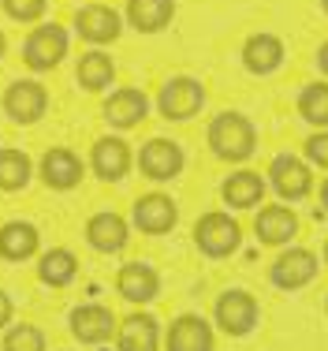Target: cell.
Returning <instances> with one entry per match:
<instances>
[{"instance_id":"cell-1","label":"cell","mask_w":328,"mask_h":351,"mask_svg":"<svg viewBox=\"0 0 328 351\" xmlns=\"http://www.w3.org/2000/svg\"><path fill=\"white\" fill-rule=\"evenodd\" d=\"M254 123L239 112H220L213 123H209V146H213L216 157L224 161H247L254 154Z\"/></svg>"},{"instance_id":"cell-2","label":"cell","mask_w":328,"mask_h":351,"mask_svg":"<svg viewBox=\"0 0 328 351\" xmlns=\"http://www.w3.org/2000/svg\"><path fill=\"white\" fill-rule=\"evenodd\" d=\"M64 53H67V30L56 27V23L38 27L27 38V45H23V60H27V68H34V71L56 68V64L64 60Z\"/></svg>"},{"instance_id":"cell-3","label":"cell","mask_w":328,"mask_h":351,"mask_svg":"<svg viewBox=\"0 0 328 351\" xmlns=\"http://www.w3.org/2000/svg\"><path fill=\"white\" fill-rule=\"evenodd\" d=\"M201 105H205V90H201V82L187 79V75L168 79L161 86V94H157V108H161V116H168V120H187Z\"/></svg>"},{"instance_id":"cell-4","label":"cell","mask_w":328,"mask_h":351,"mask_svg":"<svg viewBox=\"0 0 328 351\" xmlns=\"http://www.w3.org/2000/svg\"><path fill=\"white\" fill-rule=\"evenodd\" d=\"M239 224L231 221L228 213H205L201 221L194 224V243L205 250L209 258H224L239 247Z\"/></svg>"},{"instance_id":"cell-5","label":"cell","mask_w":328,"mask_h":351,"mask_svg":"<svg viewBox=\"0 0 328 351\" xmlns=\"http://www.w3.org/2000/svg\"><path fill=\"white\" fill-rule=\"evenodd\" d=\"M216 322H220V329L228 332V337H247L250 329L257 325V303L250 291H224L220 299H216Z\"/></svg>"},{"instance_id":"cell-6","label":"cell","mask_w":328,"mask_h":351,"mask_svg":"<svg viewBox=\"0 0 328 351\" xmlns=\"http://www.w3.org/2000/svg\"><path fill=\"white\" fill-rule=\"evenodd\" d=\"M49 108V94L41 82H12L4 94V112L12 116L15 123H34L41 112Z\"/></svg>"},{"instance_id":"cell-7","label":"cell","mask_w":328,"mask_h":351,"mask_svg":"<svg viewBox=\"0 0 328 351\" xmlns=\"http://www.w3.org/2000/svg\"><path fill=\"white\" fill-rule=\"evenodd\" d=\"M138 169L149 176V180H172L183 169V149L175 146L172 138H153L142 146L138 154Z\"/></svg>"},{"instance_id":"cell-8","label":"cell","mask_w":328,"mask_h":351,"mask_svg":"<svg viewBox=\"0 0 328 351\" xmlns=\"http://www.w3.org/2000/svg\"><path fill=\"white\" fill-rule=\"evenodd\" d=\"M317 277V258L310 254V250H302V247H295V250H288V254H280L273 262V284L276 288H302V284H310Z\"/></svg>"},{"instance_id":"cell-9","label":"cell","mask_w":328,"mask_h":351,"mask_svg":"<svg viewBox=\"0 0 328 351\" xmlns=\"http://www.w3.org/2000/svg\"><path fill=\"white\" fill-rule=\"evenodd\" d=\"M116 288H120V295L127 299V303H149V299L161 291V277H157V269L146 262H127L120 269V277H116Z\"/></svg>"},{"instance_id":"cell-10","label":"cell","mask_w":328,"mask_h":351,"mask_svg":"<svg viewBox=\"0 0 328 351\" xmlns=\"http://www.w3.org/2000/svg\"><path fill=\"white\" fill-rule=\"evenodd\" d=\"M175 221H179V210H175V202L168 195H146L134 202V224L142 232H149V236H161Z\"/></svg>"},{"instance_id":"cell-11","label":"cell","mask_w":328,"mask_h":351,"mask_svg":"<svg viewBox=\"0 0 328 351\" xmlns=\"http://www.w3.org/2000/svg\"><path fill=\"white\" fill-rule=\"evenodd\" d=\"M71 332L82 340V344H101V340H108L116 332V314L108 311V306H79V311L71 314Z\"/></svg>"},{"instance_id":"cell-12","label":"cell","mask_w":328,"mask_h":351,"mask_svg":"<svg viewBox=\"0 0 328 351\" xmlns=\"http://www.w3.org/2000/svg\"><path fill=\"white\" fill-rule=\"evenodd\" d=\"M168 351H213V329L198 314H183L168 329Z\"/></svg>"},{"instance_id":"cell-13","label":"cell","mask_w":328,"mask_h":351,"mask_svg":"<svg viewBox=\"0 0 328 351\" xmlns=\"http://www.w3.org/2000/svg\"><path fill=\"white\" fill-rule=\"evenodd\" d=\"M268 176H273V187L280 191V198H288V202H295V198L310 195V169L299 161V157H276L273 169H268Z\"/></svg>"},{"instance_id":"cell-14","label":"cell","mask_w":328,"mask_h":351,"mask_svg":"<svg viewBox=\"0 0 328 351\" xmlns=\"http://www.w3.org/2000/svg\"><path fill=\"white\" fill-rule=\"evenodd\" d=\"M75 27H79V34L86 38V41L105 45V41L120 38V15H116L108 4H90V8H82V12H79Z\"/></svg>"},{"instance_id":"cell-15","label":"cell","mask_w":328,"mask_h":351,"mask_svg":"<svg viewBox=\"0 0 328 351\" xmlns=\"http://www.w3.org/2000/svg\"><path fill=\"white\" fill-rule=\"evenodd\" d=\"M41 180L53 191H71L75 183L82 180V161L71 149H49V154L41 157Z\"/></svg>"},{"instance_id":"cell-16","label":"cell","mask_w":328,"mask_h":351,"mask_svg":"<svg viewBox=\"0 0 328 351\" xmlns=\"http://www.w3.org/2000/svg\"><path fill=\"white\" fill-rule=\"evenodd\" d=\"M172 15H175V0H127V19L142 34L164 30L172 23Z\"/></svg>"},{"instance_id":"cell-17","label":"cell","mask_w":328,"mask_h":351,"mask_svg":"<svg viewBox=\"0 0 328 351\" xmlns=\"http://www.w3.org/2000/svg\"><path fill=\"white\" fill-rule=\"evenodd\" d=\"M86 239L97 250H105V254H116V250H123V243H127V221L120 213H97L86 224Z\"/></svg>"},{"instance_id":"cell-18","label":"cell","mask_w":328,"mask_h":351,"mask_svg":"<svg viewBox=\"0 0 328 351\" xmlns=\"http://www.w3.org/2000/svg\"><path fill=\"white\" fill-rule=\"evenodd\" d=\"M146 108H149V101H146L142 90H116L105 105V116L116 128H138V123L146 120Z\"/></svg>"},{"instance_id":"cell-19","label":"cell","mask_w":328,"mask_h":351,"mask_svg":"<svg viewBox=\"0 0 328 351\" xmlns=\"http://www.w3.org/2000/svg\"><path fill=\"white\" fill-rule=\"evenodd\" d=\"M131 169V149L123 138H101L94 146V172L101 180H123Z\"/></svg>"},{"instance_id":"cell-20","label":"cell","mask_w":328,"mask_h":351,"mask_svg":"<svg viewBox=\"0 0 328 351\" xmlns=\"http://www.w3.org/2000/svg\"><path fill=\"white\" fill-rule=\"evenodd\" d=\"M262 243H288L291 236L299 232V217L288 210V206H265L254 221Z\"/></svg>"},{"instance_id":"cell-21","label":"cell","mask_w":328,"mask_h":351,"mask_svg":"<svg viewBox=\"0 0 328 351\" xmlns=\"http://www.w3.org/2000/svg\"><path fill=\"white\" fill-rule=\"evenodd\" d=\"M161 332H157V317L149 314H131L120 325V351H157Z\"/></svg>"},{"instance_id":"cell-22","label":"cell","mask_w":328,"mask_h":351,"mask_svg":"<svg viewBox=\"0 0 328 351\" xmlns=\"http://www.w3.org/2000/svg\"><path fill=\"white\" fill-rule=\"evenodd\" d=\"M34 250H38V228L27 221H12L0 228V258H8V262H23V258H30Z\"/></svg>"},{"instance_id":"cell-23","label":"cell","mask_w":328,"mask_h":351,"mask_svg":"<svg viewBox=\"0 0 328 351\" xmlns=\"http://www.w3.org/2000/svg\"><path fill=\"white\" fill-rule=\"evenodd\" d=\"M242 60H247V68L254 71V75L276 71V68H280V60H283L280 38H273V34H254V38L247 41V49H242Z\"/></svg>"},{"instance_id":"cell-24","label":"cell","mask_w":328,"mask_h":351,"mask_svg":"<svg viewBox=\"0 0 328 351\" xmlns=\"http://www.w3.org/2000/svg\"><path fill=\"white\" fill-rule=\"evenodd\" d=\"M224 202L235 206V210H250V206H257L262 202V195H265V180L257 172H235L228 176V183H224Z\"/></svg>"},{"instance_id":"cell-25","label":"cell","mask_w":328,"mask_h":351,"mask_svg":"<svg viewBox=\"0 0 328 351\" xmlns=\"http://www.w3.org/2000/svg\"><path fill=\"white\" fill-rule=\"evenodd\" d=\"M75 269H79L75 254H71V250H64V247H56V250H49V254H41L38 277L45 284H53V288H64V284L75 277Z\"/></svg>"},{"instance_id":"cell-26","label":"cell","mask_w":328,"mask_h":351,"mask_svg":"<svg viewBox=\"0 0 328 351\" xmlns=\"http://www.w3.org/2000/svg\"><path fill=\"white\" fill-rule=\"evenodd\" d=\"M30 180V157L23 149H0V191H23Z\"/></svg>"},{"instance_id":"cell-27","label":"cell","mask_w":328,"mask_h":351,"mask_svg":"<svg viewBox=\"0 0 328 351\" xmlns=\"http://www.w3.org/2000/svg\"><path fill=\"white\" fill-rule=\"evenodd\" d=\"M112 75H116V68H112V60H108L105 53H86L79 60V82L86 90H105L108 82H112Z\"/></svg>"},{"instance_id":"cell-28","label":"cell","mask_w":328,"mask_h":351,"mask_svg":"<svg viewBox=\"0 0 328 351\" xmlns=\"http://www.w3.org/2000/svg\"><path fill=\"white\" fill-rule=\"evenodd\" d=\"M299 112H302V120L317 123V128H328V82H314V86L302 90Z\"/></svg>"},{"instance_id":"cell-29","label":"cell","mask_w":328,"mask_h":351,"mask_svg":"<svg viewBox=\"0 0 328 351\" xmlns=\"http://www.w3.org/2000/svg\"><path fill=\"white\" fill-rule=\"evenodd\" d=\"M4 351H45V337L34 325H15L4 337Z\"/></svg>"},{"instance_id":"cell-30","label":"cell","mask_w":328,"mask_h":351,"mask_svg":"<svg viewBox=\"0 0 328 351\" xmlns=\"http://www.w3.org/2000/svg\"><path fill=\"white\" fill-rule=\"evenodd\" d=\"M4 12L19 23H34L45 12V0H4Z\"/></svg>"},{"instance_id":"cell-31","label":"cell","mask_w":328,"mask_h":351,"mask_svg":"<svg viewBox=\"0 0 328 351\" xmlns=\"http://www.w3.org/2000/svg\"><path fill=\"white\" fill-rule=\"evenodd\" d=\"M306 157L314 165H321V169H328V131H325V135H314L306 142Z\"/></svg>"},{"instance_id":"cell-32","label":"cell","mask_w":328,"mask_h":351,"mask_svg":"<svg viewBox=\"0 0 328 351\" xmlns=\"http://www.w3.org/2000/svg\"><path fill=\"white\" fill-rule=\"evenodd\" d=\"M8 322H12V299H8L4 291H0V329H4Z\"/></svg>"},{"instance_id":"cell-33","label":"cell","mask_w":328,"mask_h":351,"mask_svg":"<svg viewBox=\"0 0 328 351\" xmlns=\"http://www.w3.org/2000/svg\"><path fill=\"white\" fill-rule=\"evenodd\" d=\"M317 64H321V71L328 75V41L321 45V53H317Z\"/></svg>"},{"instance_id":"cell-34","label":"cell","mask_w":328,"mask_h":351,"mask_svg":"<svg viewBox=\"0 0 328 351\" xmlns=\"http://www.w3.org/2000/svg\"><path fill=\"white\" fill-rule=\"evenodd\" d=\"M321 202H325V210H328V180H325V187H321Z\"/></svg>"},{"instance_id":"cell-35","label":"cell","mask_w":328,"mask_h":351,"mask_svg":"<svg viewBox=\"0 0 328 351\" xmlns=\"http://www.w3.org/2000/svg\"><path fill=\"white\" fill-rule=\"evenodd\" d=\"M4 49H8V41H4V34H0V56H4Z\"/></svg>"},{"instance_id":"cell-36","label":"cell","mask_w":328,"mask_h":351,"mask_svg":"<svg viewBox=\"0 0 328 351\" xmlns=\"http://www.w3.org/2000/svg\"><path fill=\"white\" fill-rule=\"evenodd\" d=\"M321 8H325V12H328V0H321Z\"/></svg>"},{"instance_id":"cell-37","label":"cell","mask_w":328,"mask_h":351,"mask_svg":"<svg viewBox=\"0 0 328 351\" xmlns=\"http://www.w3.org/2000/svg\"><path fill=\"white\" fill-rule=\"evenodd\" d=\"M325 262H328V243H325Z\"/></svg>"}]
</instances>
